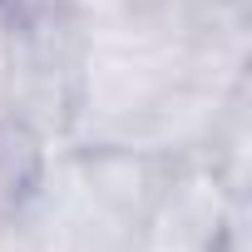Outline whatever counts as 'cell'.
Wrapping results in <instances>:
<instances>
[{
    "instance_id": "1",
    "label": "cell",
    "mask_w": 252,
    "mask_h": 252,
    "mask_svg": "<svg viewBox=\"0 0 252 252\" xmlns=\"http://www.w3.org/2000/svg\"><path fill=\"white\" fill-rule=\"evenodd\" d=\"M84 50H89V20L79 10H69V5H20L10 15L5 50H0L5 114L25 119L50 144H64L69 124H74Z\"/></svg>"
},
{
    "instance_id": "2",
    "label": "cell",
    "mask_w": 252,
    "mask_h": 252,
    "mask_svg": "<svg viewBox=\"0 0 252 252\" xmlns=\"http://www.w3.org/2000/svg\"><path fill=\"white\" fill-rule=\"evenodd\" d=\"M64 149V168L74 178V188L109 218L144 227L149 213L163 198V183L173 173V158L149 154L139 144H60Z\"/></svg>"
},
{
    "instance_id": "3",
    "label": "cell",
    "mask_w": 252,
    "mask_h": 252,
    "mask_svg": "<svg viewBox=\"0 0 252 252\" xmlns=\"http://www.w3.org/2000/svg\"><path fill=\"white\" fill-rule=\"evenodd\" d=\"M55 149L60 144H50L25 119L0 114V213H15L40 193V183L55 163Z\"/></svg>"
},
{
    "instance_id": "4",
    "label": "cell",
    "mask_w": 252,
    "mask_h": 252,
    "mask_svg": "<svg viewBox=\"0 0 252 252\" xmlns=\"http://www.w3.org/2000/svg\"><path fill=\"white\" fill-rule=\"evenodd\" d=\"M168 5H178V10H203V5H227V0H168Z\"/></svg>"
},
{
    "instance_id": "5",
    "label": "cell",
    "mask_w": 252,
    "mask_h": 252,
    "mask_svg": "<svg viewBox=\"0 0 252 252\" xmlns=\"http://www.w3.org/2000/svg\"><path fill=\"white\" fill-rule=\"evenodd\" d=\"M0 114H5V84H0Z\"/></svg>"
}]
</instances>
